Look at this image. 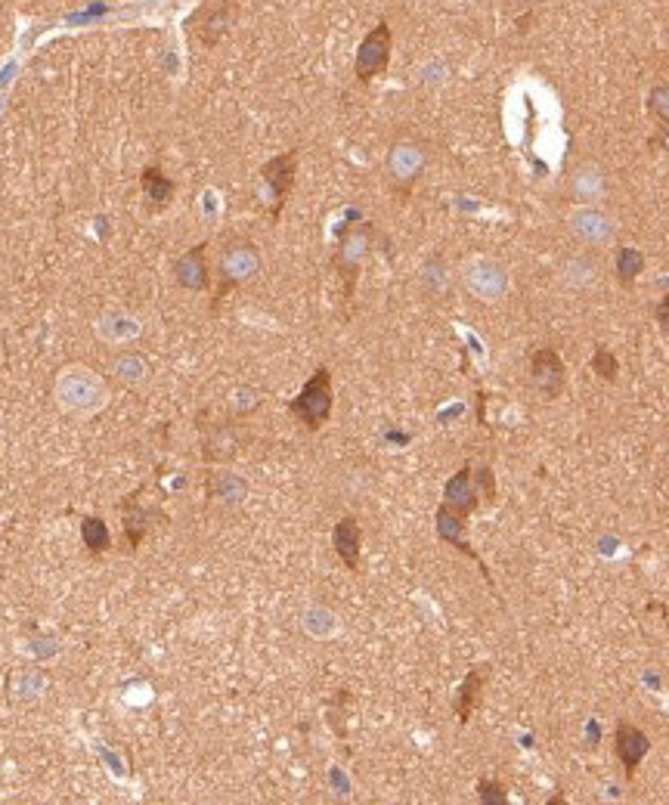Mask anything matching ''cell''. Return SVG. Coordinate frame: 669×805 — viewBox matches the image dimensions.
Instances as JSON below:
<instances>
[{
	"label": "cell",
	"instance_id": "cell-10",
	"mask_svg": "<svg viewBox=\"0 0 669 805\" xmlns=\"http://www.w3.org/2000/svg\"><path fill=\"white\" fill-rule=\"evenodd\" d=\"M530 378L536 384V391L543 394L546 400H558L564 384H567V369L558 357V350L552 347H539L530 360Z\"/></svg>",
	"mask_w": 669,
	"mask_h": 805
},
{
	"label": "cell",
	"instance_id": "cell-21",
	"mask_svg": "<svg viewBox=\"0 0 669 805\" xmlns=\"http://www.w3.org/2000/svg\"><path fill=\"white\" fill-rule=\"evenodd\" d=\"M140 493H131V496H124L121 502V518H124V539H127V549H140V542L146 536V518H149V511L140 505L137 499Z\"/></svg>",
	"mask_w": 669,
	"mask_h": 805
},
{
	"label": "cell",
	"instance_id": "cell-1",
	"mask_svg": "<svg viewBox=\"0 0 669 805\" xmlns=\"http://www.w3.org/2000/svg\"><path fill=\"white\" fill-rule=\"evenodd\" d=\"M332 403H335V397H332V369L320 366L304 381L301 394L289 403V412L298 418L307 431H320L329 422Z\"/></svg>",
	"mask_w": 669,
	"mask_h": 805
},
{
	"label": "cell",
	"instance_id": "cell-14",
	"mask_svg": "<svg viewBox=\"0 0 669 805\" xmlns=\"http://www.w3.org/2000/svg\"><path fill=\"white\" fill-rule=\"evenodd\" d=\"M437 536H440L443 542H450L456 552L468 555V558L477 564V570L484 573L487 583H493L487 564L481 561V555H477V552L471 549V545H468V539H465V518H462V514H456V511H450L446 505H440V508H437Z\"/></svg>",
	"mask_w": 669,
	"mask_h": 805
},
{
	"label": "cell",
	"instance_id": "cell-2",
	"mask_svg": "<svg viewBox=\"0 0 669 805\" xmlns=\"http://www.w3.org/2000/svg\"><path fill=\"white\" fill-rule=\"evenodd\" d=\"M258 273H261V251H258V245H254V242L236 239L233 245L223 248L220 261H217V298H214V310L220 307L223 298H227V292H233V288L251 282Z\"/></svg>",
	"mask_w": 669,
	"mask_h": 805
},
{
	"label": "cell",
	"instance_id": "cell-16",
	"mask_svg": "<svg viewBox=\"0 0 669 805\" xmlns=\"http://www.w3.org/2000/svg\"><path fill=\"white\" fill-rule=\"evenodd\" d=\"M332 545H335V555L341 558V564L347 570H360V555H363V530H360V521L354 514H347L341 518L332 530Z\"/></svg>",
	"mask_w": 669,
	"mask_h": 805
},
{
	"label": "cell",
	"instance_id": "cell-11",
	"mask_svg": "<svg viewBox=\"0 0 669 805\" xmlns=\"http://www.w3.org/2000/svg\"><path fill=\"white\" fill-rule=\"evenodd\" d=\"M174 279L186 292H208L211 270H208V242L186 248L174 261Z\"/></svg>",
	"mask_w": 669,
	"mask_h": 805
},
{
	"label": "cell",
	"instance_id": "cell-27",
	"mask_svg": "<svg viewBox=\"0 0 669 805\" xmlns=\"http://www.w3.org/2000/svg\"><path fill=\"white\" fill-rule=\"evenodd\" d=\"M648 109L657 121L669 124V84H657L648 96Z\"/></svg>",
	"mask_w": 669,
	"mask_h": 805
},
{
	"label": "cell",
	"instance_id": "cell-25",
	"mask_svg": "<svg viewBox=\"0 0 669 805\" xmlns=\"http://www.w3.org/2000/svg\"><path fill=\"white\" fill-rule=\"evenodd\" d=\"M642 270H645V254L639 248H623L617 254V279L623 285H632L635 279H639Z\"/></svg>",
	"mask_w": 669,
	"mask_h": 805
},
{
	"label": "cell",
	"instance_id": "cell-5",
	"mask_svg": "<svg viewBox=\"0 0 669 805\" xmlns=\"http://www.w3.org/2000/svg\"><path fill=\"white\" fill-rule=\"evenodd\" d=\"M372 242H375L372 223H360V227L344 230V236H341V245H338V254H335V267L347 279V295L354 292V282L360 276L363 261H366L369 251H372Z\"/></svg>",
	"mask_w": 669,
	"mask_h": 805
},
{
	"label": "cell",
	"instance_id": "cell-28",
	"mask_svg": "<svg viewBox=\"0 0 669 805\" xmlns=\"http://www.w3.org/2000/svg\"><path fill=\"white\" fill-rule=\"evenodd\" d=\"M428 282H431V288H428L431 295H437L440 288H443V282H446V276H443V261H440V257H431V261L425 264V285H428Z\"/></svg>",
	"mask_w": 669,
	"mask_h": 805
},
{
	"label": "cell",
	"instance_id": "cell-6",
	"mask_svg": "<svg viewBox=\"0 0 669 805\" xmlns=\"http://www.w3.org/2000/svg\"><path fill=\"white\" fill-rule=\"evenodd\" d=\"M239 16L236 0H205L193 16V31L205 47H217Z\"/></svg>",
	"mask_w": 669,
	"mask_h": 805
},
{
	"label": "cell",
	"instance_id": "cell-3",
	"mask_svg": "<svg viewBox=\"0 0 669 805\" xmlns=\"http://www.w3.org/2000/svg\"><path fill=\"white\" fill-rule=\"evenodd\" d=\"M425 165H428V149L419 140L403 137L391 146V152L385 158L388 183L400 192V196H409V189L419 183Z\"/></svg>",
	"mask_w": 669,
	"mask_h": 805
},
{
	"label": "cell",
	"instance_id": "cell-8",
	"mask_svg": "<svg viewBox=\"0 0 669 805\" xmlns=\"http://www.w3.org/2000/svg\"><path fill=\"white\" fill-rule=\"evenodd\" d=\"M567 230L583 245H608L617 236V220L601 205H583L567 217Z\"/></svg>",
	"mask_w": 669,
	"mask_h": 805
},
{
	"label": "cell",
	"instance_id": "cell-18",
	"mask_svg": "<svg viewBox=\"0 0 669 805\" xmlns=\"http://www.w3.org/2000/svg\"><path fill=\"white\" fill-rule=\"evenodd\" d=\"M598 273H601L598 261H595L592 254H586V251L567 254L564 261H561V267H558L561 282L567 288H573V292H586V288H592L598 282Z\"/></svg>",
	"mask_w": 669,
	"mask_h": 805
},
{
	"label": "cell",
	"instance_id": "cell-26",
	"mask_svg": "<svg viewBox=\"0 0 669 805\" xmlns=\"http://www.w3.org/2000/svg\"><path fill=\"white\" fill-rule=\"evenodd\" d=\"M592 369H595V375H601L604 381H617V372H620V363H617V357L614 353L608 350V347H598L595 350V357H592Z\"/></svg>",
	"mask_w": 669,
	"mask_h": 805
},
{
	"label": "cell",
	"instance_id": "cell-7",
	"mask_svg": "<svg viewBox=\"0 0 669 805\" xmlns=\"http://www.w3.org/2000/svg\"><path fill=\"white\" fill-rule=\"evenodd\" d=\"M261 177L264 183L270 186V196H273V208H270V217L279 220L285 202H289L292 189H295V177H298V149H289L276 158H270L267 165L261 168Z\"/></svg>",
	"mask_w": 669,
	"mask_h": 805
},
{
	"label": "cell",
	"instance_id": "cell-17",
	"mask_svg": "<svg viewBox=\"0 0 669 805\" xmlns=\"http://www.w3.org/2000/svg\"><path fill=\"white\" fill-rule=\"evenodd\" d=\"M570 196L583 205H598L608 199V174L595 165H580L570 174Z\"/></svg>",
	"mask_w": 669,
	"mask_h": 805
},
{
	"label": "cell",
	"instance_id": "cell-15",
	"mask_svg": "<svg viewBox=\"0 0 669 805\" xmlns=\"http://www.w3.org/2000/svg\"><path fill=\"white\" fill-rule=\"evenodd\" d=\"M59 394L66 397V403L75 406V409H90V406L103 403V397H106L100 378H93V375L84 372V369H75V372H69L66 378H62Z\"/></svg>",
	"mask_w": 669,
	"mask_h": 805
},
{
	"label": "cell",
	"instance_id": "cell-31",
	"mask_svg": "<svg viewBox=\"0 0 669 805\" xmlns=\"http://www.w3.org/2000/svg\"><path fill=\"white\" fill-rule=\"evenodd\" d=\"M453 4H468V0H453Z\"/></svg>",
	"mask_w": 669,
	"mask_h": 805
},
{
	"label": "cell",
	"instance_id": "cell-9",
	"mask_svg": "<svg viewBox=\"0 0 669 805\" xmlns=\"http://www.w3.org/2000/svg\"><path fill=\"white\" fill-rule=\"evenodd\" d=\"M462 282L468 288V295H474L477 301H499L505 292H508V273L502 264L496 261H487V257H481V261H471L462 273Z\"/></svg>",
	"mask_w": 669,
	"mask_h": 805
},
{
	"label": "cell",
	"instance_id": "cell-30",
	"mask_svg": "<svg viewBox=\"0 0 669 805\" xmlns=\"http://www.w3.org/2000/svg\"><path fill=\"white\" fill-rule=\"evenodd\" d=\"M654 316H657V322H660V326H663V329L669 332V295H666V298H660V304L654 307Z\"/></svg>",
	"mask_w": 669,
	"mask_h": 805
},
{
	"label": "cell",
	"instance_id": "cell-4",
	"mask_svg": "<svg viewBox=\"0 0 669 805\" xmlns=\"http://www.w3.org/2000/svg\"><path fill=\"white\" fill-rule=\"evenodd\" d=\"M391 50H394L391 25H388V22H378V25L369 31V35L360 41L357 62H354L357 81H360V84H369V81H375L378 75H385L388 66H391Z\"/></svg>",
	"mask_w": 669,
	"mask_h": 805
},
{
	"label": "cell",
	"instance_id": "cell-29",
	"mask_svg": "<svg viewBox=\"0 0 669 805\" xmlns=\"http://www.w3.org/2000/svg\"><path fill=\"white\" fill-rule=\"evenodd\" d=\"M477 790H481V802L484 805L505 802V787L499 781H481V784H477Z\"/></svg>",
	"mask_w": 669,
	"mask_h": 805
},
{
	"label": "cell",
	"instance_id": "cell-20",
	"mask_svg": "<svg viewBox=\"0 0 669 805\" xmlns=\"http://www.w3.org/2000/svg\"><path fill=\"white\" fill-rule=\"evenodd\" d=\"M140 186H143V192H146V199L152 202V208H168L171 202H174V192H177V183L158 168V165H146L143 171H140Z\"/></svg>",
	"mask_w": 669,
	"mask_h": 805
},
{
	"label": "cell",
	"instance_id": "cell-19",
	"mask_svg": "<svg viewBox=\"0 0 669 805\" xmlns=\"http://www.w3.org/2000/svg\"><path fill=\"white\" fill-rule=\"evenodd\" d=\"M487 666H474L468 675H465V682L459 685V694H456V703H453V710L459 716L462 725H468V719L474 716V710L481 706V694H484V685H487Z\"/></svg>",
	"mask_w": 669,
	"mask_h": 805
},
{
	"label": "cell",
	"instance_id": "cell-24",
	"mask_svg": "<svg viewBox=\"0 0 669 805\" xmlns=\"http://www.w3.org/2000/svg\"><path fill=\"white\" fill-rule=\"evenodd\" d=\"M239 434L233 425H220L208 440H205V459L208 462H223V459H233L239 453Z\"/></svg>",
	"mask_w": 669,
	"mask_h": 805
},
{
	"label": "cell",
	"instance_id": "cell-13",
	"mask_svg": "<svg viewBox=\"0 0 669 805\" xmlns=\"http://www.w3.org/2000/svg\"><path fill=\"white\" fill-rule=\"evenodd\" d=\"M481 490H477V480H474V468L471 465H462L450 480H446V490H443V505L462 514V518L468 521L471 514L477 511V505H481Z\"/></svg>",
	"mask_w": 669,
	"mask_h": 805
},
{
	"label": "cell",
	"instance_id": "cell-23",
	"mask_svg": "<svg viewBox=\"0 0 669 805\" xmlns=\"http://www.w3.org/2000/svg\"><path fill=\"white\" fill-rule=\"evenodd\" d=\"M248 493V483L230 471H214L208 477V496L211 499H220V502H242Z\"/></svg>",
	"mask_w": 669,
	"mask_h": 805
},
{
	"label": "cell",
	"instance_id": "cell-12",
	"mask_svg": "<svg viewBox=\"0 0 669 805\" xmlns=\"http://www.w3.org/2000/svg\"><path fill=\"white\" fill-rule=\"evenodd\" d=\"M648 750H651V737H648L639 725H632V722H620V725H617V734H614V753H617V759L623 762L629 781L635 778V771H639V765H642V759L648 756Z\"/></svg>",
	"mask_w": 669,
	"mask_h": 805
},
{
	"label": "cell",
	"instance_id": "cell-22",
	"mask_svg": "<svg viewBox=\"0 0 669 805\" xmlns=\"http://www.w3.org/2000/svg\"><path fill=\"white\" fill-rule=\"evenodd\" d=\"M81 542L87 545V552L93 558H100L112 549V533L100 514H87V518L81 521Z\"/></svg>",
	"mask_w": 669,
	"mask_h": 805
}]
</instances>
